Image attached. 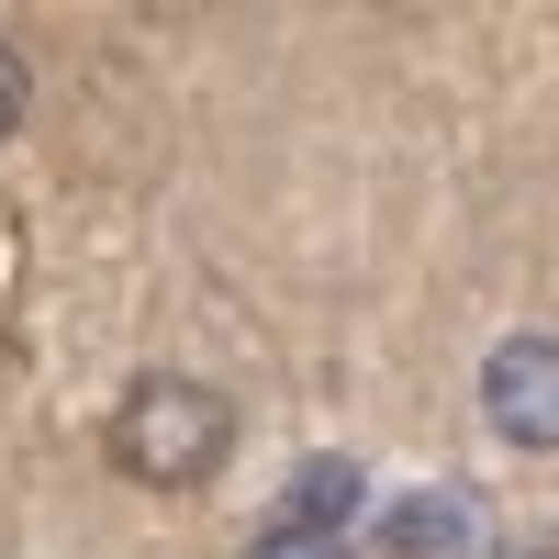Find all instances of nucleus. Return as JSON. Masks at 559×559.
<instances>
[{
	"label": "nucleus",
	"mask_w": 559,
	"mask_h": 559,
	"mask_svg": "<svg viewBox=\"0 0 559 559\" xmlns=\"http://www.w3.org/2000/svg\"><path fill=\"white\" fill-rule=\"evenodd\" d=\"M381 548L392 559H471V503L459 492H414L381 515Z\"/></svg>",
	"instance_id": "nucleus-4"
},
{
	"label": "nucleus",
	"mask_w": 559,
	"mask_h": 559,
	"mask_svg": "<svg viewBox=\"0 0 559 559\" xmlns=\"http://www.w3.org/2000/svg\"><path fill=\"white\" fill-rule=\"evenodd\" d=\"M369 503V471L358 459H302L292 481H280V515H269V537H347V515Z\"/></svg>",
	"instance_id": "nucleus-3"
},
{
	"label": "nucleus",
	"mask_w": 559,
	"mask_h": 559,
	"mask_svg": "<svg viewBox=\"0 0 559 559\" xmlns=\"http://www.w3.org/2000/svg\"><path fill=\"white\" fill-rule=\"evenodd\" d=\"M526 559H559V548H526Z\"/></svg>",
	"instance_id": "nucleus-7"
},
{
	"label": "nucleus",
	"mask_w": 559,
	"mask_h": 559,
	"mask_svg": "<svg viewBox=\"0 0 559 559\" xmlns=\"http://www.w3.org/2000/svg\"><path fill=\"white\" fill-rule=\"evenodd\" d=\"M102 448H112V471H123V481L191 492V481L224 471V448H236V403H224L213 381H134V392L112 403Z\"/></svg>",
	"instance_id": "nucleus-1"
},
{
	"label": "nucleus",
	"mask_w": 559,
	"mask_h": 559,
	"mask_svg": "<svg viewBox=\"0 0 559 559\" xmlns=\"http://www.w3.org/2000/svg\"><path fill=\"white\" fill-rule=\"evenodd\" d=\"M481 414L503 448H559V336H503L481 358Z\"/></svg>",
	"instance_id": "nucleus-2"
},
{
	"label": "nucleus",
	"mask_w": 559,
	"mask_h": 559,
	"mask_svg": "<svg viewBox=\"0 0 559 559\" xmlns=\"http://www.w3.org/2000/svg\"><path fill=\"white\" fill-rule=\"evenodd\" d=\"M23 102H34V79H23V57H12V45H0V134L23 123Z\"/></svg>",
	"instance_id": "nucleus-6"
},
{
	"label": "nucleus",
	"mask_w": 559,
	"mask_h": 559,
	"mask_svg": "<svg viewBox=\"0 0 559 559\" xmlns=\"http://www.w3.org/2000/svg\"><path fill=\"white\" fill-rule=\"evenodd\" d=\"M247 559H347V537H258Z\"/></svg>",
	"instance_id": "nucleus-5"
}]
</instances>
